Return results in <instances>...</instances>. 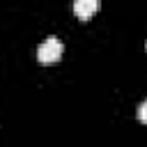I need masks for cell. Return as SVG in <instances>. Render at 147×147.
I'll return each mask as SVG.
<instances>
[{"label": "cell", "mask_w": 147, "mask_h": 147, "mask_svg": "<svg viewBox=\"0 0 147 147\" xmlns=\"http://www.w3.org/2000/svg\"><path fill=\"white\" fill-rule=\"evenodd\" d=\"M96 11H99V0H74V14L80 21L92 18Z\"/></svg>", "instance_id": "2"}, {"label": "cell", "mask_w": 147, "mask_h": 147, "mask_svg": "<svg viewBox=\"0 0 147 147\" xmlns=\"http://www.w3.org/2000/svg\"><path fill=\"white\" fill-rule=\"evenodd\" d=\"M138 119H140L142 124H147V101L140 103V108H138Z\"/></svg>", "instance_id": "3"}, {"label": "cell", "mask_w": 147, "mask_h": 147, "mask_svg": "<svg viewBox=\"0 0 147 147\" xmlns=\"http://www.w3.org/2000/svg\"><path fill=\"white\" fill-rule=\"evenodd\" d=\"M62 53H64L62 41H60L57 37H48V39L39 46V51H37V60H39L41 64H53V62H57V60L62 57Z\"/></svg>", "instance_id": "1"}]
</instances>
